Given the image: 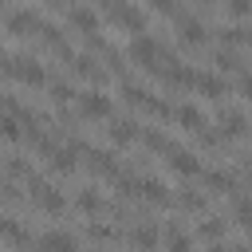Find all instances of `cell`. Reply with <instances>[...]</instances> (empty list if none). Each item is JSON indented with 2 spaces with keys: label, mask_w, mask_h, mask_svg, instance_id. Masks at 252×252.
Returning <instances> with one entry per match:
<instances>
[{
  "label": "cell",
  "mask_w": 252,
  "mask_h": 252,
  "mask_svg": "<svg viewBox=\"0 0 252 252\" xmlns=\"http://www.w3.org/2000/svg\"><path fill=\"white\" fill-rule=\"evenodd\" d=\"M130 59H134V63H142V67H150V71L165 67V63H161V59H165V55H161V47H158L150 35H142V32H138V35H134V43H130Z\"/></svg>",
  "instance_id": "1"
},
{
  "label": "cell",
  "mask_w": 252,
  "mask_h": 252,
  "mask_svg": "<svg viewBox=\"0 0 252 252\" xmlns=\"http://www.w3.org/2000/svg\"><path fill=\"white\" fill-rule=\"evenodd\" d=\"M4 71H8L12 79H20V83H32V87H39V83L47 79L43 67L32 63V59H4Z\"/></svg>",
  "instance_id": "2"
},
{
  "label": "cell",
  "mask_w": 252,
  "mask_h": 252,
  "mask_svg": "<svg viewBox=\"0 0 252 252\" xmlns=\"http://www.w3.org/2000/svg\"><path fill=\"white\" fill-rule=\"evenodd\" d=\"M35 28H43L35 12H12V16H8V32H12V35H32Z\"/></svg>",
  "instance_id": "3"
},
{
  "label": "cell",
  "mask_w": 252,
  "mask_h": 252,
  "mask_svg": "<svg viewBox=\"0 0 252 252\" xmlns=\"http://www.w3.org/2000/svg\"><path fill=\"white\" fill-rule=\"evenodd\" d=\"M79 110H83L87 118H106V114H110V98L91 91V94H83V98H79Z\"/></svg>",
  "instance_id": "4"
},
{
  "label": "cell",
  "mask_w": 252,
  "mask_h": 252,
  "mask_svg": "<svg viewBox=\"0 0 252 252\" xmlns=\"http://www.w3.org/2000/svg\"><path fill=\"white\" fill-rule=\"evenodd\" d=\"M169 165H173L177 173H201V161H197L193 154H185V150H177V146L169 150Z\"/></svg>",
  "instance_id": "5"
},
{
  "label": "cell",
  "mask_w": 252,
  "mask_h": 252,
  "mask_svg": "<svg viewBox=\"0 0 252 252\" xmlns=\"http://www.w3.org/2000/svg\"><path fill=\"white\" fill-rule=\"evenodd\" d=\"M193 87H197L201 94H209V98H220V94H224V83H220L217 75H193Z\"/></svg>",
  "instance_id": "6"
},
{
  "label": "cell",
  "mask_w": 252,
  "mask_h": 252,
  "mask_svg": "<svg viewBox=\"0 0 252 252\" xmlns=\"http://www.w3.org/2000/svg\"><path fill=\"white\" fill-rule=\"evenodd\" d=\"M75 71H79L83 79H91V83H102V79H106V71H102V67H94V59H91V55H79V59H75Z\"/></svg>",
  "instance_id": "7"
},
{
  "label": "cell",
  "mask_w": 252,
  "mask_h": 252,
  "mask_svg": "<svg viewBox=\"0 0 252 252\" xmlns=\"http://www.w3.org/2000/svg\"><path fill=\"white\" fill-rule=\"evenodd\" d=\"M35 201H39V209H47V213H63V197L51 189V185H43L39 193H32Z\"/></svg>",
  "instance_id": "8"
},
{
  "label": "cell",
  "mask_w": 252,
  "mask_h": 252,
  "mask_svg": "<svg viewBox=\"0 0 252 252\" xmlns=\"http://www.w3.org/2000/svg\"><path fill=\"white\" fill-rule=\"evenodd\" d=\"M51 169H55V173H71V169H75V150H63V146L51 150Z\"/></svg>",
  "instance_id": "9"
},
{
  "label": "cell",
  "mask_w": 252,
  "mask_h": 252,
  "mask_svg": "<svg viewBox=\"0 0 252 252\" xmlns=\"http://www.w3.org/2000/svg\"><path fill=\"white\" fill-rule=\"evenodd\" d=\"M134 189H138V193H142L146 201H165V197H169V193H165V185H161V181H154V177H146V181H138Z\"/></svg>",
  "instance_id": "10"
},
{
  "label": "cell",
  "mask_w": 252,
  "mask_h": 252,
  "mask_svg": "<svg viewBox=\"0 0 252 252\" xmlns=\"http://www.w3.org/2000/svg\"><path fill=\"white\" fill-rule=\"evenodd\" d=\"M71 24L83 28V32H94V28H98V16H94L91 8H71Z\"/></svg>",
  "instance_id": "11"
},
{
  "label": "cell",
  "mask_w": 252,
  "mask_h": 252,
  "mask_svg": "<svg viewBox=\"0 0 252 252\" xmlns=\"http://www.w3.org/2000/svg\"><path fill=\"white\" fill-rule=\"evenodd\" d=\"M0 232H4L12 244H32V236H28V232H24L16 220H8V217H0Z\"/></svg>",
  "instance_id": "12"
},
{
  "label": "cell",
  "mask_w": 252,
  "mask_h": 252,
  "mask_svg": "<svg viewBox=\"0 0 252 252\" xmlns=\"http://www.w3.org/2000/svg\"><path fill=\"white\" fill-rule=\"evenodd\" d=\"M181 39H185V43H201V39H205L201 20H193V16H189V20H181Z\"/></svg>",
  "instance_id": "13"
},
{
  "label": "cell",
  "mask_w": 252,
  "mask_h": 252,
  "mask_svg": "<svg viewBox=\"0 0 252 252\" xmlns=\"http://www.w3.org/2000/svg\"><path fill=\"white\" fill-rule=\"evenodd\" d=\"M177 122L189 126V130H201V126H205V114H201L197 106H181V110H177Z\"/></svg>",
  "instance_id": "14"
},
{
  "label": "cell",
  "mask_w": 252,
  "mask_h": 252,
  "mask_svg": "<svg viewBox=\"0 0 252 252\" xmlns=\"http://www.w3.org/2000/svg\"><path fill=\"white\" fill-rule=\"evenodd\" d=\"M35 244H39V248H75V236H67V232H47V236H39Z\"/></svg>",
  "instance_id": "15"
},
{
  "label": "cell",
  "mask_w": 252,
  "mask_h": 252,
  "mask_svg": "<svg viewBox=\"0 0 252 252\" xmlns=\"http://www.w3.org/2000/svg\"><path fill=\"white\" fill-rule=\"evenodd\" d=\"M110 138H114L118 146H122V142H134V138H138V126H134V122H114V126H110Z\"/></svg>",
  "instance_id": "16"
},
{
  "label": "cell",
  "mask_w": 252,
  "mask_h": 252,
  "mask_svg": "<svg viewBox=\"0 0 252 252\" xmlns=\"http://www.w3.org/2000/svg\"><path fill=\"white\" fill-rule=\"evenodd\" d=\"M244 126H248V122H244L240 114H232V110L224 114V134H228V138H240V134H244Z\"/></svg>",
  "instance_id": "17"
},
{
  "label": "cell",
  "mask_w": 252,
  "mask_h": 252,
  "mask_svg": "<svg viewBox=\"0 0 252 252\" xmlns=\"http://www.w3.org/2000/svg\"><path fill=\"white\" fill-rule=\"evenodd\" d=\"M0 134L16 142V138H20V118H12V114H4V118H0Z\"/></svg>",
  "instance_id": "18"
},
{
  "label": "cell",
  "mask_w": 252,
  "mask_h": 252,
  "mask_svg": "<svg viewBox=\"0 0 252 252\" xmlns=\"http://www.w3.org/2000/svg\"><path fill=\"white\" fill-rule=\"evenodd\" d=\"M79 209H83V213H98V209H102L98 193H83V197H79Z\"/></svg>",
  "instance_id": "19"
},
{
  "label": "cell",
  "mask_w": 252,
  "mask_h": 252,
  "mask_svg": "<svg viewBox=\"0 0 252 252\" xmlns=\"http://www.w3.org/2000/svg\"><path fill=\"white\" fill-rule=\"evenodd\" d=\"M130 240H134V244H142V248H150V244H158V232H154V228H138Z\"/></svg>",
  "instance_id": "20"
},
{
  "label": "cell",
  "mask_w": 252,
  "mask_h": 252,
  "mask_svg": "<svg viewBox=\"0 0 252 252\" xmlns=\"http://www.w3.org/2000/svg\"><path fill=\"white\" fill-rule=\"evenodd\" d=\"M236 217H240V224L252 232V201H236Z\"/></svg>",
  "instance_id": "21"
},
{
  "label": "cell",
  "mask_w": 252,
  "mask_h": 252,
  "mask_svg": "<svg viewBox=\"0 0 252 252\" xmlns=\"http://www.w3.org/2000/svg\"><path fill=\"white\" fill-rule=\"evenodd\" d=\"M209 185L220 189V193H228V189H232V177H228V173H209Z\"/></svg>",
  "instance_id": "22"
},
{
  "label": "cell",
  "mask_w": 252,
  "mask_h": 252,
  "mask_svg": "<svg viewBox=\"0 0 252 252\" xmlns=\"http://www.w3.org/2000/svg\"><path fill=\"white\" fill-rule=\"evenodd\" d=\"M181 205H185V209H193V213H201V209H205V197H197V193H185V197H181Z\"/></svg>",
  "instance_id": "23"
},
{
  "label": "cell",
  "mask_w": 252,
  "mask_h": 252,
  "mask_svg": "<svg viewBox=\"0 0 252 252\" xmlns=\"http://www.w3.org/2000/svg\"><path fill=\"white\" fill-rule=\"evenodd\" d=\"M228 12L232 16H248L252 12V0H228Z\"/></svg>",
  "instance_id": "24"
},
{
  "label": "cell",
  "mask_w": 252,
  "mask_h": 252,
  "mask_svg": "<svg viewBox=\"0 0 252 252\" xmlns=\"http://www.w3.org/2000/svg\"><path fill=\"white\" fill-rule=\"evenodd\" d=\"M220 232H224V224H217V220H209V224L201 228V236H205V240H217Z\"/></svg>",
  "instance_id": "25"
},
{
  "label": "cell",
  "mask_w": 252,
  "mask_h": 252,
  "mask_svg": "<svg viewBox=\"0 0 252 252\" xmlns=\"http://www.w3.org/2000/svg\"><path fill=\"white\" fill-rule=\"evenodd\" d=\"M51 94H55V102H67V98H71V94H75V91H71V87H63V83H59V87H55V91H51Z\"/></svg>",
  "instance_id": "26"
},
{
  "label": "cell",
  "mask_w": 252,
  "mask_h": 252,
  "mask_svg": "<svg viewBox=\"0 0 252 252\" xmlns=\"http://www.w3.org/2000/svg\"><path fill=\"white\" fill-rule=\"evenodd\" d=\"M189 244H193V240H189V236H181V232H173V236H169V248H189Z\"/></svg>",
  "instance_id": "27"
},
{
  "label": "cell",
  "mask_w": 252,
  "mask_h": 252,
  "mask_svg": "<svg viewBox=\"0 0 252 252\" xmlns=\"http://www.w3.org/2000/svg\"><path fill=\"white\" fill-rule=\"evenodd\" d=\"M217 63H220V67H236V55H232V51H220Z\"/></svg>",
  "instance_id": "28"
},
{
  "label": "cell",
  "mask_w": 252,
  "mask_h": 252,
  "mask_svg": "<svg viewBox=\"0 0 252 252\" xmlns=\"http://www.w3.org/2000/svg\"><path fill=\"white\" fill-rule=\"evenodd\" d=\"M150 8H158V12H173V0H150Z\"/></svg>",
  "instance_id": "29"
},
{
  "label": "cell",
  "mask_w": 252,
  "mask_h": 252,
  "mask_svg": "<svg viewBox=\"0 0 252 252\" xmlns=\"http://www.w3.org/2000/svg\"><path fill=\"white\" fill-rule=\"evenodd\" d=\"M240 91H244V98L252 102V79H244V83H240Z\"/></svg>",
  "instance_id": "30"
},
{
  "label": "cell",
  "mask_w": 252,
  "mask_h": 252,
  "mask_svg": "<svg viewBox=\"0 0 252 252\" xmlns=\"http://www.w3.org/2000/svg\"><path fill=\"white\" fill-rule=\"evenodd\" d=\"M0 63H4V55H0Z\"/></svg>",
  "instance_id": "31"
}]
</instances>
